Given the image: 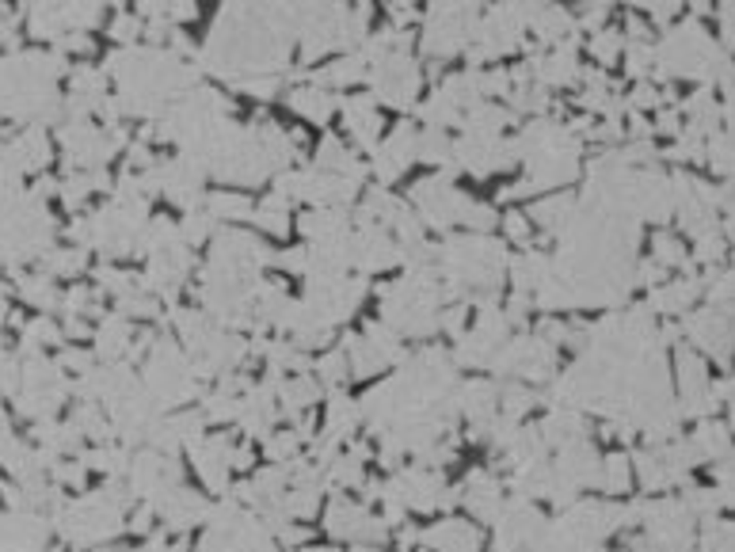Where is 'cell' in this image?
Here are the masks:
<instances>
[{"label":"cell","mask_w":735,"mask_h":552,"mask_svg":"<svg viewBox=\"0 0 735 552\" xmlns=\"http://www.w3.org/2000/svg\"><path fill=\"white\" fill-rule=\"evenodd\" d=\"M366 526V515L359 511L355 503H347V499H335L332 503V511H328V530L335 537H359Z\"/></svg>","instance_id":"6"},{"label":"cell","mask_w":735,"mask_h":552,"mask_svg":"<svg viewBox=\"0 0 735 552\" xmlns=\"http://www.w3.org/2000/svg\"><path fill=\"white\" fill-rule=\"evenodd\" d=\"M416 157V134L408 130H397V137H389L385 141V149L377 152V161H374V168H377V176L381 179H397L401 172H404V164Z\"/></svg>","instance_id":"2"},{"label":"cell","mask_w":735,"mask_h":552,"mask_svg":"<svg viewBox=\"0 0 735 552\" xmlns=\"http://www.w3.org/2000/svg\"><path fill=\"white\" fill-rule=\"evenodd\" d=\"M709 157L716 164V172H731V157H728V130H716L709 137Z\"/></svg>","instance_id":"18"},{"label":"cell","mask_w":735,"mask_h":552,"mask_svg":"<svg viewBox=\"0 0 735 552\" xmlns=\"http://www.w3.org/2000/svg\"><path fill=\"white\" fill-rule=\"evenodd\" d=\"M134 530H149V511H137V515H134Z\"/></svg>","instance_id":"30"},{"label":"cell","mask_w":735,"mask_h":552,"mask_svg":"<svg viewBox=\"0 0 735 552\" xmlns=\"http://www.w3.org/2000/svg\"><path fill=\"white\" fill-rule=\"evenodd\" d=\"M423 541H427L431 548L438 552H476L480 548V533L469 526V522H442V526H434L431 533H423Z\"/></svg>","instance_id":"1"},{"label":"cell","mask_w":735,"mask_h":552,"mask_svg":"<svg viewBox=\"0 0 735 552\" xmlns=\"http://www.w3.org/2000/svg\"><path fill=\"white\" fill-rule=\"evenodd\" d=\"M458 221L473 225V229H480V233H488L491 225H496V210H491V206H480V202H465V210H461Z\"/></svg>","instance_id":"15"},{"label":"cell","mask_w":735,"mask_h":552,"mask_svg":"<svg viewBox=\"0 0 735 552\" xmlns=\"http://www.w3.org/2000/svg\"><path fill=\"white\" fill-rule=\"evenodd\" d=\"M659 130L678 134V115H674V111H663V115H659Z\"/></svg>","instance_id":"28"},{"label":"cell","mask_w":735,"mask_h":552,"mask_svg":"<svg viewBox=\"0 0 735 552\" xmlns=\"http://www.w3.org/2000/svg\"><path fill=\"white\" fill-rule=\"evenodd\" d=\"M595 480H599V484H602L606 491H625V488H629V457H625V454L606 457L602 473H599Z\"/></svg>","instance_id":"11"},{"label":"cell","mask_w":735,"mask_h":552,"mask_svg":"<svg viewBox=\"0 0 735 552\" xmlns=\"http://www.w3.org/2000/svg\"><path fill=\"white\" fill-rule=\"evenodd\" d=\"M530 23L541 31L545 42H560L564 35L575 31V20L564 8H530Z\"/></svg>","instance_id":"5"},{"label":"cell","mask_w":735,"mask_h":552,"mask_svg":"<svg viewBox=\"0 0 735 552\" xmlns=\"http://www.w3.org/2000/svg\"><path fill=\"white\" fill-rule=\"evenodd\" d=\"M111 31H115V38H122V42H130L137 31H141V20L137 16H119L115 20V27H111Z\"/></svg>","instance_id":"23"},{"label":"cell","mask_w":735,"mask_h":552,"mask_svg":"<svg viewBox=\"0 0 735 552\" xmlns=\"http://www.w3.org/2000/svg\"><path fill=\"white\" fill-rule=\"evenodd\" d=\"M343 115H347V126L355 130V137L362 141V145H374L377 141V111L370 99H347L343 103Z\"/></svg>","instance_id":"4"},{"label":"cell","mask_w":735,"mask_h":552,"mask_svg":"<svg viewBox=\"0 0 735 552\" xmlns=\"http://www.w3.org/2000/svg\"><path fill=\"white\" fill-rule=\"evenodd\" d=\"M210 233V218L206 214H191V218H183V229H179V236L183 240H202Z\"/></svg>","instance_id":"21"},{"label":"cell","mask_w":735,"mask_h":552,"mask_svg":"<svg viewBox=\"0 0 735 552\" xmlns=\"http://www.w3.org/2000/svg\"><path fill=\"white\" fill-rule=\"evenodd\" d=\"M686 256H682V244H678V240L674 236H667V233H659L656 236V263L659 267H678V263H682Z\"/></svg>","instance_id":"17"},{"label":"cell","mask_w":735,"mask_h":552,"mask_svg":"<svg viewBox=\"0 0 735 552\" xmlns=\"http://www.w3.org/2000/svg\"><path fill=\"white\" fill-rule=\"evenodd\" d=\"M648 12H652V16H656V20H671V16H674V12H678V4H652V8H648Z\"/></svg>","instance_id":"29"},{"label":"cell","mask_w":735,"mask_h":552,"mask_svg":"<svg viewBox=\"0 0 735 552\" xmlns=\"http://www.w3.org/2000/svg\"><path fill=\"white\" fill-rule=\"evenodd\" d=\"M572 206H575L572 194H557V198H545V202H537V206L530 210V218H533L537 225H545V229H560V225L568 221Z\"/></svg>","instance_id":"8"},{"label":"cell","mask_w":735,"mask_h":552,"mask_svg":"<svg viewBox=\"0 0 735 552\" xmlns=\"http://www.w3.org/2000/svg\"><path fill=\"white\" fill-rule=\"evenodd\" d=\"M366 58H343L339 65H332L328 73H320V80H332V84H351V80H359L366 73Z\"/></svg>","instance_id":"14"},{"label":"cell","mask_w":735,"mask_h":552,"mask_svg":"<svg viewBox=\"0 0 735 552\" xmlns=\"http://www.w3.org/2000/svg\"><path fill=\"white\" fill-rule=\"evenodd\" d=\"M656 99H659V95H656V88H652V84H640V88L632 92V103H636V107H652Z\"/></svg>","instance_id":"25"},{"label":"cell","mask_w":735,"mask_h":552,"mask_svg":"<svg viewBox=\"0 0 735 552\" xmlns=\"http://www.w3.org/2000/svg\"><path fill=\"white\" fill-rule=\"evenodd\" d=\"M298 438H301V434H278V438H271V446H267V454H271L275 461L290 457L293 449H298Z\"/></svg>","instance_id":"22"},{"label":"cell","mask_w":735,"mask_h":552,"mask_svg":"<svg viewBox=\"0 0 735 552\" xmlns=\"http://www.w3.org/2000/svg\"><path fill=\"white\" fill-rule=\"evenodd\" d=\"M678 381H682V400L705 392V366L694 350H678Z\"/></svg>","instance_id":"7"},{"label":"cell","mask_w":735,"mask_h":552,"mask_svg":"<svg viewBox=\"0 0 735 552\" xmlns=\"http://www.w3.org/2000/svg\"><path fill=\"white\" fill-rule=\"evenodd\" d=\"M652 65H656V54L648 50V46H632V50H629V73H632V77H644Z\"/></svg>","instance_id":"20"},{"label":"cell","mask_w":735,"mask_h":552,"mask_svg":"<svg viewBox=\"0 0 735 552\" xmlns=\"http://www.w3.org/2000/svg\"><path fill=\"white\" fill-rule=\"evenodd\" d=\"M461 499L473 507V511L480 518H496L500 515V484H496V476H488V473H473L469 480H465V491H461Z\"/></svg>","instance_id":"3"},{"label":"cell","mask_w":735,"mask_h":552,"mask_svg":"<svg viewBox=\"0 0 735 552\" xmlns=\"http://www.w3.org/2000/svg\"><path fill=\"white\" fill-rule=\"evenodd\" d=\"M461 324H465V305H458V309H450V313H446V328H450V332H458V328H461Z\"/></svg>","instance_id":"27"},{"label":"cell","mask_w":735,"mask_h":552,"mask_svg":"<svg viewBox=\"0 0 735 552\" xmlns=\"http://www.w3.org/2000/svg\"><path fill=\"white\" fill-rule=\"evenodd\" d=\"M606 20V8L602 4H595V8H587L583 12V16H579V23H583V27H595V23H602Z\"/></svg>","instance_id":"26"},{"label":"cell","mask_w":735,"mask_h":552,"mask_svg":"<svg viewBox=\"0 0 735 552\" xmlns=\"http://www.w3.org/2000/svg\"><path fill=\"white\" fill-rule=\"evenodd\" d=\"M290 103L298 107L301 115H309V119H328L332 107H335V95L320 92V88H298V92L290 95Z\"/></svg>","instance_id":"9"},{"label":"cell","mask_w":735,"mask_h":552,"mask_svg":"<svg viewBox=\"0 0 735 552\" xmlns=\"http://www.w3.org/2000/svg\"><path fill=\"white\" fill-rule=\"evenodd\" d=\"M507 233H511L515 240H522V244H530V225H526V218H522V214L507 218Z\"/></svg>","instance_id":"24"},{"label":"cell","mask_w":735,"mask_h":552,"mask_svg":"<svg viewBox=\"0 0 735 552\" xmlns=\"http://www.w3.org/2000/svg\"><path fill=\"white\" fill-rule=\"evenodd\" d=\"M256 221L263 225L267 233H275V236H282L290 229V221H286V198L282 194H275V198H267V202L256 210Z\"/></svg>","instance_id":"10"},{"label":"cell","mask_w":735,"mask_h":552,"mask_svg":"<svg viewBox=\"0 0 735 552\" xmlns=\"http://www.w3.org/2000/svg\"><path fill=\"white\" fill-rule=\"evenodd\" d=\"M317 370H320V377L324 381H343L347 377V350H332V355H324L320 362H317Z\"/></svg>","instance_id":"16"},{"label":"cell","mask_w":735,"mask_h":552,"mask_svg":"<svg viewBox=\"0 0 735 552\" xmlns=\"http://www.w3.org/2000/svg\"><path fill=\"white\" fill-rule=\"evenodd\" d=\"M313 552H320V548H313Z\"/></svg>","instance_id":"31"},{"label":"cell","mask_w":735,"mask_h":552,"mask_svg":"<svg viewBox=\"0 0 735 552\" xmlns=\"http://www.w3.org/2000/svg\"><path fill=\"white\" fill-rule=\"evenodd\" d=\"M214 218H244L248 214V198L244 194H214L210 198Z\"/></svg>","instance_id":"13"},{"label":"cell","mask_w":735,"mask_h":552,"mask_svg":"<svg viewBox=\"0 0 735 552\" xmlns=\"http://www.w3.org/2000/svg\"><path fill=\"white\" fill-rule=\"evenodd\" d=\"M278 392H282V400H286V408H309L320 396V385L317 381L298 377V381H290V385H282Z\"/></svg>","instance_id":"12"},{"label":"cell","mask_w":735,"mask_h":552,"mask_svg":"<svg viewBox=\"0 0 735 552\" xmlns=\"http://www.w3.org/2000/svg\"><path fill=\"white\" fill-rule=\"evenodd\" d=\"M590 50H595L602 62H606V58H614V54H621V35L606 27V31H599V35H595V42H590Z\"/></svg>","instance_id":"19"}]
</instances>
